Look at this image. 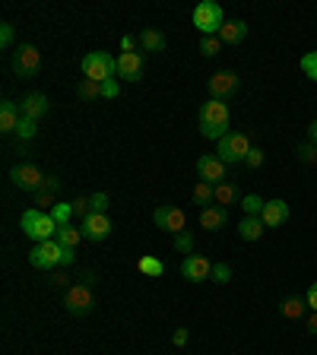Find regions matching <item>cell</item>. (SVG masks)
Returning a JSON list of instances; mask_svg holds the SVG:
<instances>
[{
    "mask_svg": "<svg viewBox=\"0 0 317 355\" xmlns=\"http://www.w3.org/2000/svg\"><path fill=\"white\" fill-rule=\"evenodd\" d=\"M64 304L74 318H86L89 311L96 308V273H92V270H86V273L80 276V282H74V286L67 288Z\"/></svg>",
    "mask_w": 317,
    "mask_h": 355,
    "instance_id": "1",
    "label": "cell"
},
{
    "mask_svg": "<svg viewBox=\"0 0 317 355\" xmlns=\"http://www.w3.org/2000/svg\"><path fill=\"white\" fill-rule=\"evenodd\" d=\"M225 133H229V105L219 98H209L200 105V137L219 143Z\"/></svg>",
    "mask_w": 317,
    "mask_h": 355,
    "instance_id": "2",
    "label": "cell"
},
{
    "mask_svg": "<svg viewBox=\"0 0 317 355\" xmlns=\"http://www.w3.org/2000/svg\"><path fill=\"white\" fill-rule=\"evenodd\" d=\"M22 232L32 238L35 244L42 241H54L58 238V222L51 219V213H44V209L32 207L22 213Z\"/></svg>",
    "mask_w": 317,
    "mask_h": 355,
    "instance_id": "3",
    "label": "cell"
},
{
    "mask_svg": "<svg viewBox=\"0 0 317 355\" xmlns=\"http://www.w3.org/2000/svg\"><path fill=\"white\" fill-rule=\"evenodd\" d=\"M80 67L86 80H96V83L118 80V58H111L108 51H89Z\"/></svg>",
    "mask_w": 317,
    "mask_h": 355,
    "instance_id": "4",
    "label": "cell"
},
{
    "mask_svg": "<svg viewBox=\"0 0 317 355\" xmlns=\"http://www.w3.org/2000/svg\"><path fill=\"white\" fill-rule=\"evenodd\" d=\"M191 19H194V26H197V32H203V38L219 35L222 26H225V16H222V7L216 3V0H203V3H197Z\"/></svg>",
    "mask_w": 317,
    "mask_h": 355,
    "instance_id": "5",
    "label": "cell"
},
{
    "mask_svg": "<svg viewBox=\"0 0 317 355\" xmlns=\"http://www.w3.org/2000/svg\"><path fill=\"white\" fill-rule=\"evenodd\" d=\"M13 73L19 80H35L42 73V51L35 44H16L13 48Z\"/></svg>",
    "mask_w": 317,
    "mask_h": 355,
    "instance_id": "6",
    "label": "cell"
},
{
    "mask_svg": "<svg viewBox=\"0 0 317 355\" xmlns=\"http://www.w3.org/2000/svg\"><path fill=\"white\" fill-rule=\"evenodd\" d=\"M248 153H251V140H248V133H241V130H229L219 140V146H216V155H219L225 165L244 162V159H248Z\"/></svg>",
    "mask_w": 317,
    "mask_h": 355,
    "instance_id": "7",
    "label": "cell"
},
{
    "mask_svg": "<svg viewBox=\"0 0 317 355\" xmlns=\"http://www.w3.org/2000/svg\"><path fill=\"white\" fill-rule=\"evenodd\" d=\"M44 178L48 175H42L38 171V165H32V162H19V165H13L10 168V181H13L19 191H42V184H44Z\"/></svg>",
    "mask_w": 317,
    "mask_h": 355,
    "instance_id": "8",
    "label": "cell"
},
{
    "mask_svg": "<svg viewBox=\"0 0 317 355\" xmlns=\"http://www.w3.org/2000/svg\"><path fill=\"white\" fill-rule=\"evenodd\" d=\"M60 254H64V248L58 244V238L54 241H42L29 251V263L35 270H54V266H60Z\"/></svg>",
    "mask_w": 317,
    "mask_h": 355,
    "instance_id": "9",
    "label": "cell"
},
{
    "mask_svg": "<svg viewBox=\"0 0 317 355\" xmlns=\"http://www.w3.org/2000/svg\"><path fill=\"white\" fill-rule=\"evenodd\" d=\"M155 225L162 232H169V235H181V232H187V216L185 209H178V207H159L153 213Z\"/></svg>",
    "mask_w": 317,
    "mask_h": 355,
    "instance_id": "10",
    "label": "cell"
},
{
    "mask_svg": "<svg viewBox=\"0 0 317 355\" xmlns=\"http://www.w3.org/2000/svg\"><path fill=\"white\" fill-rule=\"evenodd\" d=\"M197 175H200V181H207V184L216 187L225 181V162L216 153H203L197 159Z\"/></svg>",
    "mask_w": 317,
    "mask_h": 355,
    "instance_id": "11",
    "label": "cell"
},
{
    "mask_svg": "<svg viewBox=\"0 0 317 355\" xmlns=\"http://www.w3.org/2000/svg\"><path fill=\"white\" fill-rule=\"evenodd\" d=\"M238 73L235 70H216L213 76H209V96L219 98V102H225V98H232L238 92Z\"/></svg>",
    "mask_w": 317,
    "mask_h": 355,
    "instance_id": "12",
    "label": "cell"
},
{
    "mask_svg": "<svg viewBox=\"0 0 317 355\" xmlns=\"http://www.w3.org/2000/svg\"><path fill=\"white\" fill-rule=\"evenodd\" d=\"M80 232H83V238L86 241H105V238L111 235V219L105 213H89V216H83V225H80Z\"/></svg>",
    "mask_w": 317,
    "mask_h": 355,
    "instance_id": "13",
    "label": "cell"
},
{
    "mask_svg": "<svg viewBox=\"0 0 317 355\" xmlns=\"http://www.w3.org/2000/svg\"><path fill=\"white\" fill-rule=\"evenodd\" d=\"M143 70H146V64H143V54L140 51H121L118 58V76L127 83H140L143 80Z\"/></svg>",
    "mask_w": 317,
    "mask_h": 355,
    "instance_id": "14",
    "label": "cell"
},
{
    "mask_svg": "<svg viewBox=\"0 0 317 355\" xmlns=\"http://www.w3.org/2000/svg\"><path fill=\"white\" fill-rule=\"evenodd\" d=\"M181 276H185L187 282H203L213 276V263H209V257H203V254H191V257H185V263H181Z\"/></svg>",
    "mask_w": 317,
    "mask_h": 355,
    "instance_id": "15",
    "label": "cell"
},
{
    "mask_svg": "<svg viewBox=\"0 0 317 355\" xmlns=\"http://www.w3.org/2000/svg\"><path fill=\"white\" fill-rule=\"evenodd\" d=\"M48 108H51V102H48V96H44V92H29V96L19 102V114H22V118H32V121L44 118V114H48Z\"/></svg>",
    "mask_w": 317,
    "mask_h": 355,
    "instance_id": "16",
    "label": "cell"
},
{
    "mask_svg": "<svg viewBox=\"0 0 317 355\" xmlns=\"http://www.w3.org/2000/svg\"><path fill=\"white\" fill-rule=\"evenodd\" d=\"M260 219H264L266 229H280L282 222L289 219V203L286 200H266L264 213H260Z\"/></svg>",
    "mask_w": 317,
    "mask_h": 355,
    "instance_id": "17",
    "label": "cell"
},
{
    "mask_svg": "<svg viewBox=\"0 0 317 355\" xmlns=\"http://www.w3.org/2000/svg\"><path fill=\"white\" fill-rule=\"evenodd\" d=\"M225 222H229V209L219 207V203H213V207H203V213H200V229H207V232L225 229Z\"/></svg>",
    "mask_w": 317,
    "mask_h": 355,
    "instance_id": "18",
    "label": "cell"
},
{
    "mask_svg": "<svg viewBox=\"0 0 317 355\" xmlns=\"http://www.w3.org/2000/svg\"><path fill=\"white\" fill-rule=\"evenodd\" d=\"M264 232H266V225L260 216H244L241 225H238V238H241V241H260Z\"/></svg>",
    "mask_w": 317,
    "mask_h": 355,
    "instance_id": "19",
    "label": "cell"
},
{
    "mask_svg": "<svg viewBox=\"0 0 317 355\" xmlns=\"http://www.w3.org/2000/svg\"><path fill=\"white\" fill-rule=\"evenodd\" d=\"M19 121H22V114H19V108H16V102L3 98V102H0V130H3V133H16Z\"/></svg>",
    "mask_w": 317,
    "mask_h": 355,
    "instance_id": "20",
    "label": "cell"
},
{
    "mask_svg": "<svg viewBox=\"0 0 317 355\" xmlns=\"http://www.w3.org/2000/svg\"><path fill=\"white\" fill-rule=\"evenodd\" d=\"M244 35H248V22L244 19H225V26L219 32L222 44H241Z\"/></svg>",
    "mask_w": 317,
    "mask_h": 355,
    "instance_id": "21",
    "label": "cell"
},
{
    "mask_svg": "<svg viewBox=\"0 0 317 355\" xmlns=\"http://www.w3.org/2000/svg\"><path fill=\"white\" fill-rule=\"evenodd\" d=\"M213 200L219 203V207L229 209L232 203H241V193H238V187L232 184V181H222V184L213 187Z\"/></svg>",
    "mask_w": 317,
    "mask_h": 355,
    "instance_id": "22",
    "label": "cell"
},
{
    "mask_svg": "<svg viewBox=\"0 0 317 355\" xmlns=\"http://www.w3.org/2000/svg\"><path fill=\"white\" fill-rule=\"evenodd\" d=\"M280 314L286 320H302V318H308V302H305V298H286V302L280 304Z\"/></svg>",
    "mask_w": 317,
    "mask_h": 355,
    "instance_id": "23",
    "label": "cell"
},
{
    "mask_svg": "<svg viewBox=\"0 0 317 355\" xmlns=\"http://www.w3.org/2000/svg\"><path fill=\"white\" fill-rule=\"evenodd\" d=\"M137 44H140L143 51H165V35L159 29H143L137 35Z\"/></svg>",
    "mask_w": 317,
    "mask_h": 355,
    "instance_id": "24",
    "label": "cell"
},
{
    "mask_svg": "<svg viewBox=\"0 0 317 355\" xmlns=\"http://www.w3.org/2000/svg\"><path fill=\"white\" fill-rule=\"evenodd\" d=\"M137 270H140L143 276H162L165 273V263L159 257H153V254H143V257L137 260Z\"/></svg>",
    "mask_w": 317,
    "mask_h": 355,
    "instance_id": "25",
    "label": "cell"
},
{
    "mask_svg": "<svg viewBox=\"0 0 317 355\" xmlns=\"http://www.w3.org/2000/svg\"><path fill=\"white\" fill-rule=\"evenodd\" d=\"M83 241V232L76 229V225H60L58 229V244L60 248H74L76 251V244Z\"/></svg>",
    "mask_w": 317,
    "mask_h": 355,
    "instance_id": "26",
    "label": "cell"
},
{
    "mask_svg": "<svg viewBox=\"0 0 317 355\" xmlns=\"http://www.w3.org/2000/svg\"><path fill=\"white\" fill-rule=\"evenodd\" d=\"M76 96L86 98V102H96V98H102V83L86 80V76H83L80 86H76Z\"/></svg>",
    "mask_w": 317,
    "mask_h": 355,
    "instance_id": "27",
    "label": "cell"
},
{
    "mask_svg": "<svg viewBox=\"0 0 317 355\" xmlns=\"http://www.w3.org/2000/svg\"><path fill=\"white\" fill-rule=\"evenodd\" d=\"M238 207L244 209V216H260L264 213V207H266V200L260 197V193H244Z\"/></svg>",
    "mask_w": 317,
    "mask_h": 355,
    "instance_id": "28",
    "label": "cell"
},
{
    "mask_svg": "<svg viewBox=\"0 0 317 355\" xmlns=\"http://www.w3.org/2000/svg\"><path fill=\"white\" fill-rule=\"evenodd\" d=\"M74 203H54V209H51V219L58 222V229L60 225H70V219H74Z\"/></svg>",
    "mask_w": 317,
    "mask_h": 355,
    "instance_id": "29",
    "label": "cell"
},
{
    "mask_svg": "<svg viewBox=\"0 0 317 355\" xmlns=\"http://www.w3.org/2000/svg\"><path fill=\"white\" fill-rule=\"evenodd\" d=\"M194 203H200V207H213V184H207V181L194 184Z\"/></svg>",
    "mask_w": 317,
    "mask_h": 355,
    "instance_id": "30",
    "label": "cell"
},
{
    "mask_svg": "<svg viewBox=\"0 0 317 355\" xmlns=\"http://www.w3.org/2000/svg\"><path fill=\"white\" fill-rule=\"evenodd\" d=\"M295 155H298V162L317 165V146H314V143H298V146H295Z\"/></svg>",
    "mask_w": 317,
    "mask_h": 355,
    "instance_id": "31",
    "label": "cell"
},
{
    "mask_svg": "<svg viewBox=\"0 0 317 355\" xmlns=\"http://www.w3.org/2000/svg\"><path fill=\"white\" fill-rule=\"evenodd\" d=\"M35 133H38V121H32V118H22L19 127H16V137H19L22 143H29Z\"/></svg>",
    "mask_w": 317,
    "mask_h": 355,
    "instance_id": "32",
    "label": "cell"
},
{
    "mask_svg": "<svg viewBox=\"0 0 317 355\" xmlns=\"http://www.w3.org/2000/svg\"><path fill=\"white\" fill-rule=\"evenodd\" d=\"M298 64H302V73L308 76V80H314V83H317V51L305 54V58L298 60Z\"/></svg>",
    "mask_w": 317,
    "mask_h": 355,
    "instance_id": "33",
    "label": "cell"
},
{
    "mask_svg": "<svg viewBox=\"0 0 317 355\" xmlns=\"http://www.w3.org/2000/svg\"><path fill=\"white\" fill-rule=\"evenodd\" d=\"M175 251L191 257V254H194V235H191V232H181V235H175Z\"/></svg>",
    "mask_w": 317,
    "mask_h": 355,
    "instance_id": "34",
    "label": "cell"
},
{
    "mask_svg": "<svg viewBox=\"0 0 317 355\" xmlns=\"http://www.w3.org/2000/svg\"><path fill=\"white\" fill-rule=\"evenodd\" d=\"M108 203H111V197L105 191L92 193V197H89V213H105V209H108Z\"/></svg>",
    "mask_w": 317,
    "mask_h": 355,
    "instance_id": "35",
    "label": "cell"
},
{
    "mask_svg": "<svg viewBox=\"0 0 317 355\" xmlns=\"http://www.w3.org/2000/svg\"><path fill=\"white\" fill-rule=\"evenodd\" d=\"M200 51L207 54V58H216V54L222 51V38H219V35H209V38H203V42H200Z\"/></svg>",
    "mask_w": 317,
    "mask_h": 355,
    "instance_id": "36",
    "label": "cell"
},
{
    "mask_svg": "<svg viewBox=\"0 0 317 355\" xmlns=\"http://www.w3.org/2000/svg\"><path fill=\"white\" fill-rule=\"evenodd\" d=\"M213 282H219V286H225V282L232 279V266L229 263H213V276H209Z\"/></svg>",
    "mask_w": 317,
    "mask_h": 355,
    "instance_id": "37",
    "label": "cell"
},
{
    "mask_svg": "<svg viewBox=\"0 0 317 355\" xmlns=\"http://www.w3.org/2000/svg\"><path fill=\"white\" fill-rule=\"evenodd\" d=\"M13 38H16V29L10 22H3L0 26V48H13Z\"/></svg>",
    "mask_w": 317,
    "mask_h": 355,
    "instance_id": "38",
    "label": "cell"
},
{
    "mask_svg": "<svg viewBox=\"0 0 317 355\" xmlns=\"http://www.w3.org/2000/svg\"><path fill=\"white\" fill-rule=\"evenodd\" d=\"M244 162H248V168H260V165H264V149L251 146V153H248V159H244Z\"/></svg>",
    "mask_w": 317,
    "mask_h": 355,
    "instance_id": "39",
    "label": "cell"
},
{
    "mask_svg": "<svg viewBox=\"0 0 317 355\" xmlns=\"http://www.w3.org/2000/svg\"><path fill=\"white\" fill-rule=\"evenodd\" d=\"M58 191H60V178L48 175V178H44V184H42V191H38V193H51V197H54Z\"/></svg>",
    "mask_w": 317,
    "mask_h": 355,
    "instance_id": "40",
    "label": "cell"
},
{
    "mask_svg": "<svg viewBox=\"0 0 317 355\" xmlns=\"http://www.w3.org/2000/svg\"><path fill=\"white\" fill-rule=\"evenodd\" d=\"M118 80H105L102 83V98H118Z\"/></svg>",
    "mask_w": 317,
    "mask_h": 355,
    "instance_id": "41",
    "label": "cell"
},
{
    "mask_svg": "<svg viewBox=\"0 0 317 355\" xmlns=\"http://www.w3.org/2000/svg\"><path fill=\"white\" fill-rule=\"evenodd\" d=\"M305 302H308V311H317V282H311L308 292H305Z\"/></svg>",
    "mask_w": 317,
    "mask_h": 355,
    "instance_id": "42",
    "label": "cell"
},
{
    "mask_svg": "<svg viewBox=\"0 0 317 355\" xmlns=\"http://www.w3.org/2000/svg\"><path fill=\"white\" fill-rule=\"evenodd\" d=\"M187 340H191V333H187L185 327H181V330H175V336H171V343H175L178 349H185V346H187Z\"/></svg>",
    "mask_w": 317,
    "mask_h": 355,
    "instance_id": "43",
    "label": "cell"
},
{
    "mask_svg": "<svg viewBox=\"0 0 317 355\" xmlns=\"http://www.w3.org/2000/svg\"><path fill=\"white\" fill-rule=\"evenodd\" d=\"M74 213L89 216V197H76V200H74Z\"/></svg>",
    "mask_w": 317,
    "mask_h": 355,
    "instance_id": "44",
    "label": "cell"
},
{
    "mask_svg": "<svg viewBox=\"0 0 317 355\" xmlns=\"http://www.w3.org/2000/svg\"><path fill=\"white\" fill-rule=\"evenodd\" d=\"M305 327H308L311 336H317V311H308V318H305Z\"/></svg>",
    "mask_w": 317,
    "mask_h": 355,
    "instance_id": "45",
    "label": "cell"
},
{
    "mask_svg": "<svg viewBox=\"0 0 317 355\" xmlns=\"http://www.w3.org/2000/svg\"><path fill=\"white\" fill-rule=\"evenodd\" d=\"M74 260H76V251L74 248H64V254H60V266H74Z\"/></svg>",
    "mask_w": 317,
    "mask_h": 355,
    "instance_id": "46",
    "label": "cell"
},
{
    "mask_svg": "<svg viewBox=\"0 0 317 355\" xmlns=\"http://www.w3.org/2000/svg\"><path fill=\"white\" fill-rule=\"evenodd\" d=\"M308 143H314V146H317V118L308 124Z\"/></svg>",
    "mask_w": 317,
    "mask_h": 355,
    "instance_id": "47",
    "label": "cell"
},
{
    "mask_svg": "<svg viewBox=\"0 0 317 355\" xmlns=\"http://www.w3.org/2000/svg\"><path fill=\"white\" fill-rule=\"evenodd\" d=\"M133 44H137V38H133V35H124V38H121V48H124V51H133Z\"/></svg>",
    "mask_w": 317,
    "mask_h": 355,
    "instance_id": "48",
    "label": "cell"
},
{
    "mask_svg": "<svg viewBox=\"0 0 317 355\" xmlns=\"http://www.w3.org/2000/svg\"><path fill=\"white\" fill-rule=\"evenodd\" d=\"M51 286H67V273H54L51 276Z\"/></svg>",
    "mask_w": 317,
    "mask_h": 355,
    "instance_id": "49",
    "label": "cell"
}]
</instances>
